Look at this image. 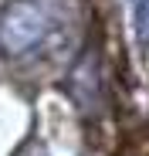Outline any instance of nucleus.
Listing matches in <instances>:
<instances>
[{"mask_svg":"<svg viewBox=\"0 0 149 156\" xmlns=\"http://www.w3.org/2000/svg\"><path fill=\"white\" fill-rule=\"evenodd\" d=\"M51 31V10L44 0H10L0 14V48L7 55H24L37 48Z\"/></svg>","mask_w":149,"mask_h":156,"instance_id":"nucleus-1","label":"nucleus"},{"mask_svg":"<svg viewBox=\"0 0 149 156\" xmlns=\"http://www.w3.org/2000/svg\"><path fill=\"white\" fill-rule=\"evenodd\" d=\"M136 37L142 44H149V0L136 4Z\"/></svg>","mask_w":149,"mask_h":156,"instance_id":"nucleus-2","label":"nucleus"},{"mask_svg":"<svg viewBox=\"0 0 149 156\" xmlns=\"http://www.w3.org/2000/svg\"><path fill=\"white\" fill-rule=\"evenodd\" d=\"M132 4H142V0H132Z\"/></svg>","mask_w":149,"mask_h":156,"instance_id":"nucleus-3","label":"nucleus"}]
</instances>
